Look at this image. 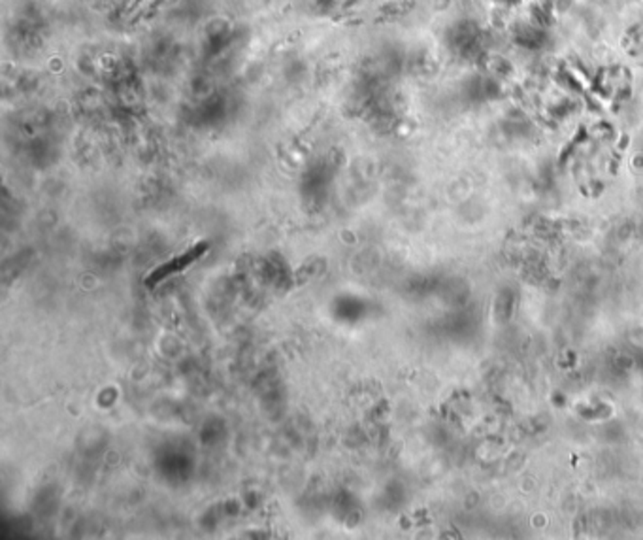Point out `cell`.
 Masks as SVG:
<instances>
[{
    "instance_id": "cell-1",
    "label": "cell",
    "mask_w": 643,
    "mask_h": 540,
    "mask_svg": "<svg viewBox=\"0 0 643 540\" xmlns=\"http://www.w3.org/2000/svg\"><path fill=\"white\" fill-rule=\"evenodd\" d=\"M206 251H208V244L199 242L197 246H192L191 250H187L183 256L174 258V259L167 261L165 265H160L155 270H151V273L148 274V278L143 280V283H146L148 288H155V285H159L163 280H167V278H170L174 274H178V273H182V270L189 268L192 263H197Z\"/></svg>"
}]
</instances>
